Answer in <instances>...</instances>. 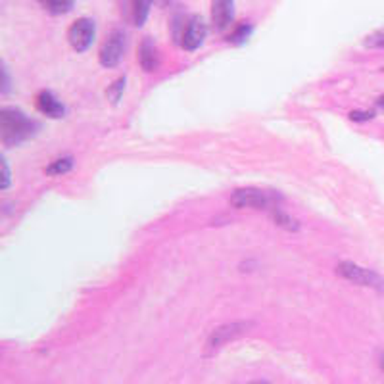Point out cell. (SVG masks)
<instances>
[{
    "label": "cell",
    "instance_id": "19",
    "mask_svg": "<svg viewBox=\"0 0 384 384\" xmlns=\"http://www.w3.org/2000/svg\"><path fill=\"white\" fill-rule=\"evenodd\" d=\"M375 118V112H352L350 120L352 121H369Z\"/></svg>",
    "mask_w": 384,
    "mask_h": 384
},
{
    "label": "cell",
    "instance_id": "11",
    "mask_svg": "<svg viewBox=\"0 0 384 384\" xmlns=\"http://www.w3.org/2000/svg\"><path fill=\"white\" fill-rule=\"evenodd\" d=\"M152 0H131V14H133V22L135 25H143L146 17L150 14Z\"/></svg>",
    "mask_w": 384,
    "mask_h": 384
},
{
    "label": "cell",
    "instance_id": "7",
    "mask_svg": "<svg viewBox=\"0 0 384 384\" xmlns=\"http://www.w3.org/2000/svg\"><path fill=\"white\" fill-rule=\"evenodd\" d=\"M208 35V27L200 15H192L187 25L183 27L181 33V46L189 52H194L204 45V38Z\"/></svg>",
    "mask_w": 384,
    "mask_h": 384
},
{
    "label": "cell",
    "instance_id": "6",
    "mask_svg": "<svg viewBox=\"0 0 384 384\" xmlns=\"http://www.w3.org/2000/svg\"><path fill=\"white\" fill-rule=\"evenodd\" d=\"M123 52H125V33L121 29H115L110 33V37L106 38L98 58L104 68H115L123 58Z\"/></svg>",
    "mask_w": 384,
    "mask_h": 384
},
{
    "label": "cell",
    "instance_id": "20",
    "mask_svg": "<svg viewBox=\"0 0 384 384\" xmlns=\"http://www.w3.org/2000/svg\"><path fill=\"white\" fill-rule=\"evenodd\" d=\"M377 104L381 106V108H384V97H381V98H378V100H377Z\"/></svg>",
    "mask_w": 384,
    "mask_h": 384
},
{
    "label": "cell",
    "instance_id": "8",
    "mask_svg": "<svg viewBox=\"0 0 384 384\" xmlns=\"http://www.w3.org/2000/svg\"><path fill=\"white\" fill-rule=\"evenodd\" d=\"M234 17V0H213L211 2V22L218 31H225Z\"/></svg>",
    "mask_w": 384,
    "mask_h": 384
},
{
    "label": "cell",
    "instance_id": "14",
    "mask_svg": "<svg viewBox=\"0 0 384 384\" xmlns=\"http://www.w3.org/2000/svg\"><path fill=\"white\" fill-rule=\"evenodd\" d=\"M71 167H73V159L58 158V159H54L52 164L46 167V173L48 175H66L68 171H71Z\"/></svg>",
    "mask_w": 384,
    "mask_h": 384
},
{
    "label": "cell",
    "instance_id": "15",
    "mask_svg": "<svg viewBox=\"0 0 384 384\" xmlns=\"http://www.w3.org/2000/svg\"><path fill=\"white\" fill-rule=\"evenodd\" d=\"M46 10H50L52 14H66L73 6V0H43Z\"/></svg>",
    "mask_w": 384,
    "mask_h": 384
},
{
    "label": "cell",
    "instance_id": "18",
    "mask_svg": "<svg viewBox=\"0 0 384 384\" xmlns=\"http://www.w3.org/2000/svg\"><path fill=\"white\" fill-rule=\"evenodd\" d=\"M10 187V167L8 162L2 158V190H6Z\"/></svg>",
    "mask_w": 384,
    "mask_h": 384
},
{
    "label": "cell",
    "instance_id": "10",
    "mask_svg": "<svg viewBox=\"0 0 384 384\" xmlns=\"http://www.w3.org/2000/svg\"><path fill=\"white\" fill-rule=\"evenodd\" d=\"M138 62H141V68H143L144 71H156V69H158V48H156V45H154L148 37L144 38L143 45L138 48Z\"/></svg>",
    "mask_w": 384,
    "mask_h": 384
},
{
    "label": "cell",
    "instance_id": "16",
    "mask_svg": "<svg viewBox=\"0 0 384 384\" xmlns=\"http://www.w3.org/2000/svg\"><path fill=\"white\" fill-rule=\"evenodd\" d=\"M363 45L367 46V48H384V27L375 31V33H371L369 37H365Z\"/></svg>",
    "mask_w": 384,
    "mask_h": 384
},
{
    "label": "cell",
    "instance_id": "9",
    "mask_svg": "<svg viewBox=\"0 0 384 384\" xmlns=\"http://www.w3.org/2000/svg\"><path fill=\"white\" fill-rule=\"evenodd\" d=\"M37 108L38 112H43L48 118H54V120H58L62 118L64 113H66V108L62 104L58 98L54 97V92L50 91H41L37 94Z\"/></svg>",
    "mask_w": 384,
    "mask_h": 384
},
{
    "label": "cell",
    "instance_id": "12",
    "mask_svg": "<svg viewBox=\"0 0 384 384\" xmlns=\"http://www.w3.org/2000/svg\"><path fill=\"white\" fill-rule=\"evenodd\" d=\"M271 219L279 227H285L287 231H298V229H300V223H298V221H296L294 218H290L288 213H285L283 210H279V208L271 210Z\"/></svg>",
    "mask_w": 384,
    "mask_h": 384
},
{
    "label": "cell",
    "instance_id": "17",
    "mask_svg": "<svg viewBox=\"0 0 384 384\" xmlns=\"http://www.w3.org/2000/svg\"><path fill=\"white\" fill-rule=\"evenodd\" d=\"M123 89H125V79H118V81L112 85V89L108 91V94H110V98H112L113 102L120 100L121 94H123Z\"/></svg>",
    "mask_w": 384,
    "mask_h": 384
},
{
    "label": "cell",
    "instance_id": "21",
    "mask_svg": "<svg viewBox=\"0 0 384 384\" xmlns=\"http://www.w3.org/2000/svg\"><path fill=\"white\" fill-rule=\"evenodd\" d=\"M248 384H269L267 381H254V383H248Z\"/></svg>",
    "mask_w": 384,
    "mask_h": 384
},
{
    "label": "cell",
    "instance_id": "3",
    "mask_svg": "<svg viewBox=\"0 0 384 384\" xmlns=\"http://www.w3.org/2000/svg\"><path fill=\"white\" fill-rule=\"evenodd\" d=\"M336 273H339L342 279L350 280L354 285H360V287L375 288L378 292H384V279L378 275L377 271L373 269H367L363 265H357L354 262H342L336 267Z\"/></svg>",
    "mask_w": 384,
    "mask_h": 384
},
{
    "label": "cell",
    "instance_id": "1",
    "mask_svg": "<svg viewBox=\"0 0 384 384\" xmlns=\"http://www.w3.org/2000/svg\"><path fill=\"white\" fill-rule=\"evenodd\" d=\"M37 129V123L29 120L22 110L6 106L0 110V131H2V143L20 144L25 138H29Z\"/></svg>",
    "mask_w": 384,
    "mask_h": 384
},
{
    "label": "cell",
    "instance_id": "13",
    "mask_svg": "<svg viewBox=\"0 0 384 384\" xmlns=\"http://www.w3.org/2000/svg\"><path fill=\"white\" fill-rule=\"evenodd\" d=\"M250 35H252V25H250V23H239V25L231 31L229 43H233V45H242V43L248 41Z\"/></svg>",
    "mask_w": 384,
    "mask_h": 384
},
{
    "label": "cell",
    "instance_id": "2",
    "mask_svg": "<svg viewBox=\"0 0 384 384\" xmlns=\"http://www.w3.org/2000/svg\"><path fill=\"white\" fill-rule=\"evenodd\" d=\"M277 200H280L279 194H273L269 190L254 189V187H246V189H236L231 196V204L236 210H275L277 208Z\"/></svg>",
    "mask_w": 384,
    "mask_h": 384
},
{
    "label": "cell",
    "instance_id": "5",
    "mask_svg": "<svg viewBox=\"0 0 384 384\" xmlns=\"http://www.w3.org/2000/svg\"><path fill=\"white\" fill-rule=\"evenodd\" d=\"M94 37H97V25L91 17H79L71 23L68 31L69 45L73 46V50H77V52L89 50L94 43Z\"/></svg>",
    "mask_w": 384,
    "mask_h": 384
},
{
    "label": "cell",
    "instance_id": "4",
    "mask_svg": "<svg viewBox=\"0 0 384 384\" xmlns=\"http://www.w3.org/2000/svg\"><path fill=\"white\" fill-rule=\"evenodd\" d=\"M248 329L250 323H246V321H234V323L221 325L218 329H213L210 336H208V342H206V357H210L215 352H219L225 344L242 336L244 332H248Z\"/></svg>",
    "mask_w": 384,
    "mask_h": 384
}]
</instances>
